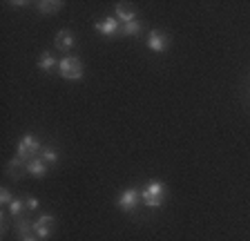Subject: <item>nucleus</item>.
Wrapping results in <instances>:
<instances>
[{
	"instance_id": "12",
	"label": "nucleus",
	"mask_w": 250,
	"mask_h": 241,
	"mask_svg": "<svg viewBox=\"0 0 250 241\" xmlns=\"http://www.w3.org/2000/svg\"><path fill=\"white\" fill-rule=\"evenodd\" d=\"M16 235H18V239H22V237H29L34 235V221L29 219H18L16 221Z\"/></svg>"
},
{
	"instance_id": "15",
	"label": "nucleus",
	"mask_w": 250,
	"mask_h": 241,
	"mask_svg": "<svg viewBox=\"0 0 250 241\" xmlns=\"http://www.w3.org/2000/svg\"><path fill=\"white\" fill-rule=\"evenodd\" d=\"M38 157L42 159V161L49 165V163H56L58 161V152L54 150V147H49V145H45V147H41V152H38Z\"/></svg>"
},
{
	"instance_id": "17",
	"label": "nucleus",
	"mask_w": 250,
	"mask_h": 241,
	"mask_svg": "<svg viewBox=\"0 0 250 241\" xmlns=\"http://www.w3.org/2000/svg\"><path fill=\"white\" fill-rule=\"evenodd\" d=\"M52 230L54 228H49V225H42V223H38V221H34V235H36L41 241L52 235Z\"/></svg>"
},
{
	"instance_id": "7",
	"label": "nucleus",
	"mask_w": 250,
	"mask_h": 241,
	"mask_svg": "<svg viewBox=\"0 0 250 241\" xmlns=\"http://www.w3.org/2000/svg\"><path fill=\"white\" fill-rule=\"evenodd\" d=\"M74 34L69 32V29H62V32L56 34V38H54V45H56V49H61V52H69V49L74 47Z\"/></svg>"
},
{
	"instance_id": "20",
	"label": "nucleus",
	"mask_w": 250,
	"mask_h": 241,
	"mask_svg": "<svg viewBox=\"0 0 250 241\" xmlns=\"http://www.w3.org/2000/svg\"><path fill=\"white\" fill-rule=\"evenodd\" d=\"M21 241H41V239H38V237L36 235H29V237H22V239Z\"/></svg>"
},
{
	"instance_id": "4",
	"label": "nucleus",
	"mask_w": 250,
	"mask_h": 241,
	"mask_svg": "<svg viewBox=\"0 0 250 241\" xmlns=\"http://www.w3.org/2000/svg\"><path fill=\"white\" fill-rule=\"evenodd\" d=\"M139 201H141V192H139V190L127 188L125 192H121L116 205H119V210H123V212H134V210L139 208Z\"/></svg>"
},
{
	"instance_id": "9",
	"label": "nucleus",
	"mask_w": 250,
	"mask_h": 241,
	"mask_svg": "<svg viewBox=\"0 0 250 241\" xmlns=\"http://www.w3.org/2000/svg\"><path fill=\"white\" fill-rule=\"evenodd\" d=\"M114 14H116V20H119L121 25H127V22L136 20V14L132 11V7L123 5V2H119V5L114 7Z\"/></svg>"
},
{
	"instance_id": "3",
	"label": "nucleus",
	"mask_w": 250,
	"mask_h": 241,
	"mask_svg": "<svg viewBox=\"0 0 250 241\" xmlns=\"http://www.w3.org/2000/svg\"><path fill=\"white\" fill-rule=\"evenodd\" d=\"M58 74L67 80H78L83 76V63L76 56H65L62 60H58Z\"/></svg>"
},
{
	"instance_id": "18",
	"label": "nucleus",
	"mask_w": 250,
	"mask_h": 241,
	"mask_svg": "<svg viewBox=\"0 0 250 241\" xmlns=\"http://www.w3.org/2000/svg\"><path fill=\"white\" fill-rule=\"evenodd\" d=\"M11 201H14V197H11L9 190H7V188L0 190V203H2V205H9Z\"/></svg>"
},
{
	"instance_id": "6",
	"label": "nucleus",
	"mask_w": 250,
	"mask_h": 241,
	"mask_svg": "<svg viewBox=\"0 0 250 241\" xmlns=\"http://www.w3.org/2000/svg\"><path fill=\"white\" fill-rule=\"evenodd\" d=\"M167 42H170V38L166 36L163 32H159V29H152L150 36H147V47L152 49V52L156 54H163L167 49Z\"/></svg>"
},
{
	"instance_id": "2",
	"label": "nucleus",
	"mask_w": 250,
	"mask_h": 241,
	"mask_svg": "<svg viewBox=\"0 0 250 241\" xmlns=\"http://www.w3.org/2000/svg\"><path fill=\"white\" fill-rule=\"evenodd\" d=\"M41 143H38V139L34 137V134H25V137L18 141V145H16V157H21L22 161H31L34 157H38V152H41Z\"/></svg>"
},
{
	"instance_id": "13",
	"label": "nucleus",
	"mask_w": 250,
	"mask_h": 241,
	"mask_svg": "<svg viewBox=\"0 0 250 241\" xmlns=\"http://www.w3.org/2000/svg\"><path fill=\"white\" fill-rule=\"evenodd\" d=\"M61 9H62V2H56V0H41L38 2V11L41 14H56Z\"/></svg>"
},
{
	"instance_id": "19",
	"label": "nucleus",
	"mask_w": 250,
	"mask_h": 241,
	"mask_svg": "<svg viewBox=\"0 0 250 241\" xmlns=\"http://www.w3.org/2000/svg\"><path fill=\"white\" fill-rule=\"evenodd\" d=\"M25 203H27V210H38V208H41V203H38L36 197H27Z\"/></svg>"
},
{
	"instance_id": "11",
	"label": "nucleus",
	"mask_w": 250,
	"mask_h": 241,
	"mask_svg": "<svg viewBox=\"0 0 250 241\" xmlns=\"http://www.w3.org/2000/svg\"><path fill=\"white\" fill-rule=\"evenodd\" d=\"M38 67H41L42 72H52V69L58 67V60L54 58L52 52H42L41 58H38Z\"/></svg>"
},
{
	"instance_id": "1",
	"label": "nucleus",
	"mask_w": 250,
	"mask_h": 241,
	"mask_svg": "<svg viewBox=\"0 0 250 241\" xmlns=\"http://www.w3.org/2000/svg\"><path fill=\"white\" fill-rule=\"evenodd\" d=\"M141 199L146 201V205L152 210L161 208L163 199H166V185H163L161 181H150V183L146 185V190L141 192Z\"/></svg>"
},
{
	"instance_id": "5",
	"label": "nucleus",
	"mask_w": 250,
	"mask_h": 241,
	"mask_svg": "<svg viewBox=\"0 0 250 241\" xmlns=\"http://www.w3.org/2000/svg\"><path fill=\"white\" fill-rule=\"evenodd\" d=\"M94 27H96V32H99L101 36H116L123 25L116 20V16H107V18H103V20H99Z\"/></svg>"
},
{
	"instance_id": "8",
	"label": "nucleus",
	"mask_w": 250,
	"mask_h": 241,
	"mask_svg": "<svg viewBox=\"0 0 250 241\" xmlns=\"http://www.w3.org/2000/svg\"><path fill=\"white\" fill-rule=\"evenodd\" d=\"M27 174H31V177H36V179H42L47 174V163L42 161L41 157H34L31 161H27Z\"/></svg>"
},
{
	"instance_id": "10",
	"label": "nucleus",
	"mask_w": 250,
	"mask_h": 241,
	"mask_svg": "<svg viewBox=\"0 0 250 241\" xmlns=\"http://www.w3.org/2000/svg\"><path fill=\"white\" fill-rule=\"evenodd\" d=\"M22 168H27V163L22 161L21 157H14L9 163H7V172H9L11 179H21L22 174L27 172V170H22Z\"/></svg>"
},
{
	"instance_id": "16",
	"label": "nucleus",
	"mask_w": 250,
	"mask_h": 241,
	"mask_svg": "<svg viewBox=\"0 0 250 241\" xmlns=\"http://www.w3.org/2000/svg\"><path fill=\"white\" fill-rule=\"evenodd\" d=\"M141 29H143V25H141V20L136 18V20L127 22V25L121 27V32L125 34V36H136V34H141Z\"/></svg>"
},
{
	"instance_id": "14",
	"label": "nucleus",
	"mask_w": 250,
	"mask_h": 241,
	"mask_svg": "<svg viewBox=\"0 0 250 241\" xmlns=\"http://www.w3.org/2000/svg\"><path fill=\"white\" fill-rule=\"evenodd\" d=\"M7 208H9V215L14 217V219H21V217H22V212H25V210H27V203H25V201H22V199H14L9 205H7Z\"/></svg>"
}]
</instances>
